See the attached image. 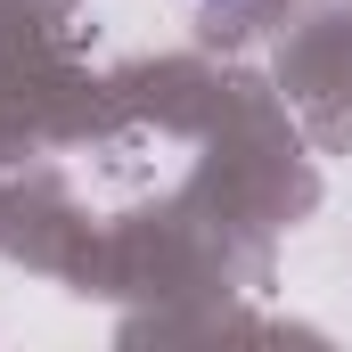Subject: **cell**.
Here are the masks:
<instances>
[{"label":"cell","mask_w":352,"mask_h":352,"mask_svg":"<svg viewBox=\"0 0 352 352\" xmlns=\"http://www.w3.org/2000/svg\"><path fill=\"white\" fill-rule=\"evenodd\" d=\"M205 8H238V0H205Z\"/></svg>","instance_id":"cell-1"}]
</instances>
